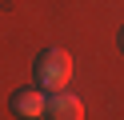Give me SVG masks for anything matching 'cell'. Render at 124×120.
Instances as JSON below:
<instances>
[{"label": "cell", "instance_id": "6da1fadb", "mask_svg": "<svg viewBox=\"0 0 124 120\" xmlns=\"http://www.w3.org/2000/svg\"><path fill=\"white\" fill-rule=\"evenodd\" d=\"M68 80H72V56L64 48H44L36 56V84L48 92H60L68 88Z\"/></svg>", "mask_w": 124, "mask_h": 120}, {"label": "cell", "instance_id": "7a4b0ae2", "mask_svg": "<svg viewBox=\"0 0 124 120\" xmlns=\"http://www.w3.org/2000/svg\"><path fill=\"white\" fill-rule=\"evenodd\" d=\"M8 108H12V116L32 120V116H44L48 96H44L40 88H16V92H12V100H8Z\"/></svg>", "mask_w": 124, "mask_h": 120}, {"label": "cell", "instance_id": "3957f363", "mask_svg": "<svg viewBox=\"0 0 124 120\" xmlns=\"http://www.w3.org/2000/svg\"><path fill=\"white\" fill-rule=\"evenodd\" d=\"M44 116H48V120H84V104H80V96H72V92L60 88V92L48 96Z\"/></svg>", "mask_w": 124, "mask_h": 120}, {"label": "cell", "instance_id": "277c9868", "mask_svg": "<svg viewBox=\"0 0 124 120\" xmlns=\"http://www.w3.org/2000/svg\"><path fill=\"white\" fill-rule=\"evenodd\" d=\"M120 48H124V28H120Z\"/></svg>", "mask_w": 124, "mask_h": 120}]
</instances>
